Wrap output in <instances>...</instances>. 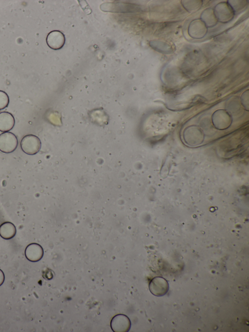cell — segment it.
<instances>
[{
	"instance_id": "1",
	"label": "cell",
	"mask_w": 249,
	"mask_h": 332,
	"mask_svg": "<svg viewBox=\"0 0 249 332\" xmlns=\"http://www.w3.org/2000/svg\"><path fill=\"white\" fill-rule=\"evenodd\" d=\"M41 146V143L39 138L33 134L24 136L20 142L22 150L30 155L36 154L39 151Z\"/></svg>"
},
{
	"instance_id": "2",
	"label": "cell",
	"mask_w": 249,
	"mask_h": 332,
	"mask_svg": "<svg viewBox=\"0 0 249 332\" xmlns=\"http://www.w3.org/2000/svg\"><path fill=\"white\" fill-rule=\"evenodd\" d=\"M18 145L16 136L9 131L3 132L0 134V151L5 153L14 151Z\"/></svg>"
},
{
	"instance_id": "3",
	"label": "cell",
	"mask_w": 249,
	"mask_h": 332,
	"mask_svg": "<svg viewBox=\"0 0 249 332\" xmlns=\"http://www.w3.org/2000/svg\"><path fill=\"white\" fill-rule=\"evenodd\" d=\"M149 289L153 295L161 296L168 292L169 284L165 278L157 277L151 280L149 284Z\"/></svg>"
},
{
	"instance_id": "4",
	"label": "cell",
	"mask_w": 249,
	"mask_h": 332,
	"mask_svg": "<svg viewBox=\"0 0 249 332\" xmlns=\"http://www.w3.org/2000/svg\"><path fill=\"white\" fill-rule=\"evenodd\" d=\"M110 327L114 332H127L131 328V321L126 315L118 314L111 319Z\"/></svg>"
},
{
	"instance_id": "5",
	"label": "cell",
	"mask_w": 249,
	"mask_h": 332,
	"mask_svg": "<svg viewBox=\"0 0 249 332\" xmlns=\"http://www.w3.org/2000/svg\"><path fill=\"white\" fill-rule=\"evenodd\" d=\"M65 38L63 34L59 31H53L49 33L46 38L48 46L53 50H59L64 45Z\"/></svg>"
},
{
	"instance_id": "6",
	"label": "cell",
	"mask_w": 249,
	"mask_h": 332,
	"mask_svg": "<svg viewBox=\"0 0 249 332\" xmlns=\"http://www.w3.org/2000/svg\"><path fill=\"white\" fill-rule=\"evenodd\" d=\"M44 251L42 246L36 243L29 244L25 250L26 258L31 262H37L43 257Z\"/></svg>"
},
{
	"instance_id": "7",
	"label": "cell",
	"mask_w": 249,
	"mask_h": 332,
	"mask_svg": "<svg viewBox=\"0 0 249 332\" xmlns=\"http://www.w3.org/2000/svg\"><path fill=\"white\" fill-rule=\"evenodd\" d=\"M15 124L13 115L10 112H0V131L7 132L11 130Z\"/></svg>"
},
{
	"instance_id": "8",
	"label": "cell",
	"mask_w": 249,
	"mask_h": 332,
	"mask_svg": "<svg viewBox=\"0 0 249 332\" xmlns=\"http://www.w3.org/2000/svg\"><path fill=\"white\" fill-rule=\"evenodd\" d=\"M16 228L11 222L6 221L0 225V236L5 240H10L16 234Z\"/></svg>"
},
{
	"instance_id": "9",
	"label": "cell",
	"mask_w": 249,
	"mask_h": 332,
	"mask_svg": "<svg viewBox=\"0 0 249 332\" xmlns=\"http://www.w3.org/2000/svg\"><path fill=\"white\" fill-rule=\"evenodd\" d=\"M9 98L4 92L0 90V110L6 108L9 105Z\"/></svg>"
},
{
	"instance_id": "10",
	"label": "cell",
	"mask_w": 249,
	"mask_h": 332,
	"mask_svg": "<svg viewBox=\"0 0 249 332\" xmlns=\"http://www.w3.org/2000/svg\"><path fill=\"white\" fill-rule=\"evenodd\" d=\"M5 280V276L3 271L0 269V286L3 283Z\"/></svg>"
}]
</instances>
